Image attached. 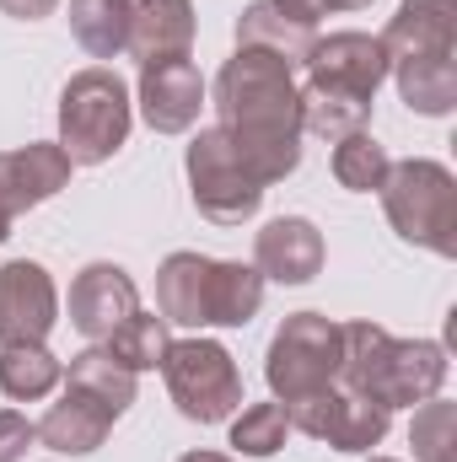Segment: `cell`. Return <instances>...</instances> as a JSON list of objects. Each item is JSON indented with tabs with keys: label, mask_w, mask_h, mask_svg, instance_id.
Segmentation results:
<instances>
[{
	"label": "cell",
	"mask_w": 457,
	"mask_h": 462,
	"mask_svg": "<svg viewBox=\"0 0 457 462\" xmlns=\"http://www.w3.org/2000/svg\"><path fill=\"white\" fill-rule=\"evenodd\" d=\"M216 129L269 189L302 167V87L296 65L269 49H237L216 76Z\"/></svg>",
	"instance_id": "cell-1"
},
{
	"label": "cell",
	"mask_w": 457,
	"mask_h": 462,
	"mask_svg": "<svg viewBox=\"0 0 457 462\" xmlns=\"http://www.w3.org/2000/svg\"><path fill=\"white\" fill-rule=\"evenodd\" d=\"M344 360L340 387L382 403V409H420L447 382V345L436 339H393L377 323H340Z\"/></svg>",
	"instance_id": "cell-2"
},
{
	"label": "cell",
	"mask_w": 457,
	"mask_h": 462,
	"mask_svg": "<svg viewBox=\"0 0 457 462\" xmlns=\"http://www.w3.org/2000/svg\"><path fill=\"white\" fill-rule=\"evenodd\" d=\"M135 129V97L108 65H87L60 92V151L70 167H103L129 145Z\"/></svg>",
	"instance_id": "cell-3"
},
{
	"label": "cell",
	"mask_w": 457,
	"mask_h": 462,
	"mask_svg": "<svg viewBox=\"0 0 457 462\" xmlns=\"http://www.w3.org/2000/svg\"><path fill=\"white\" fill-rule=\"evenodd\" d=\"M387 226L404 242L436 253V258H457V178L447 162L431 156H409L387 167V183L377 189Z\"/></svg>",
	"instance_id": "cell-4"
},
{
	"label": "cell",
	"mask_w": 457,
	"mask_h": 462,
	"mask_svg": "<svg viewBox=\"0 0 457 462\" xmlns=\"http://www.w3.org/2000/svg\"><path fill=\"white\" fill-rule=\"evenodd\" d=\"M340 360H344V328L323 312H291L264 355V382L275 393V403H296L312 398L323 387L340 382Z\"/></svg>",
	"instance_id": "cell-5"
},
{
	"label": "cell",
	"mask_w": 457,
	"mask_h": 462,
	"mask_svg": "<svg viewBox=\"0 0 457 462\" xmlns=\"http://www.w3.org/2000/svg\"><path fill=\"white\" fill-rule=\"evenodd\" d=\"M167 398L194 425H221L242 409V371L227 345L216 339H173L162 355Z\"/></svg>",
	"instance_id": "cell-6"
},
{
	"label": "cell",
	"mask_w": 457,
	"mask_h": 462,
	"mask_svg": "<svg viewBox=\"0 0 457 462\" xmlns=\"http://www.w3.org/2000/svg\"><path fill=\"white\" fill-rule=\"evenodd\" d=\"M183 172H189V199H194V210H200L205 221H216V226H242V221H253L258 205H264V183L247 172V162L231 151L227 134H221L216 124L189 140Z\"/></svg>",
	"instance_id": "cell-7"
},
{
	"label": "cell",
	"mask_w": 457,
	"mask_h": 462,
	"mask_svg": "<svg viewBox=\"0 0 457 462\" xmlns=\"http://www.w3.org/2000/svg\"><path fill=\"white\" fill-rule=\"evenodd\" d=\"M285 420H291V430H302L312 441H329L334 452H371V447H382V436L393 425V409H382V403H371V398L334 382L312 398L285 403Z\"/></svg>",
	"instance_id": "cell-8"
},
{
	"label": "cell",
	"mask_w": 457,
	"mask_h": 462,
	"mask_svg": "<svg viewBox=\"0 0 457 462\" xmlns=\"http://www.w3.org/2000/svg\"><path fill=\"white\" fill-rule=\"evenodd\" d=\"M60 323L54 274L38 258L0 263V345H49Z\"/></svg>",
	"instance_id": "cell-9"
},
{
	"label": "cell",
	"mask_w": 457,
	"mask_h": 462,
	"mask_svg": "<svg viewBox=\"0 0 457 462\" xmlns=\"http://www.w3.org/2000/svg\"><path fill=\"white\" fill-rule=\"evenodd\" d=\"M302 70L318 87H334V92H350L360 103H377L393 60H387V49H382L377 32H329V38L312 43V54L302 60Z\"/></svg>",
	"instance_id": "cell-10"
},
{
	"label": "cell",
	"mask_w": 457,
	"mask_h": 462,
	"mask_svg": "<svg viewBox=\"0 0 457 462\" xmlns=\"http://www.w3.org/2000/svg\"><path fill=\"white\" fill-rule=\"evenodd\" d=\"M135 103H140V118L156 134H189L200 124V108H205V76H200V65L189 54H178V60H145Z\"/></svg>",
	"instance_id": "cell-11"
},
{
	"label": "cell",
	"mask_w": 457,
	"mask_h": 462,
	"mask_svg": "<svg viewBox=\"0 0 457 462\" xmlns=\"http://www.w3.org/2000/svg\"><path fill=\"white\" fill-rule=\"evenodd\" d=\"M140 312V291L129 280V269H118L108 258L87 263L76 280H70V328L87 334L92 345H103L124 318Z\"/></svg>",
	"instance_id": "cell-12"
},
{
	"label": "cell",
	"mask_w": 457,
	"mask_h": 462,
	"mask_svg": "<svg viewBox=\"0 0 457 462\" xmlns=\"http://www.w3.org/2000/svg\"><path fill=\"white\" fill-rule=\"evenodd\" d=\"M70 156L60 151V140H33L16 151H0V205L11 216L38 210L43 199H54L70 183Z\"/></svg>",
	"instance_id": "cell-13"
},
{
	"label": "cell",
	"mask_w": 457,
	"mask_h": 462,
	"mask_svg": "<svg viewBox=\"0 0 457 462\" xmlns=\"http://www.w3.org/2000/svg\"><path fill=\"white\" fill-rule=\"evenodd\" d=\"M253 269L275 285H307L323 269V231L307 216H275L253 236Z\"/></svg>",
	"instance_id": "cell-14"
},
{
	"label": "cell",
	"mask_w": 457,
	"mask_h": 462,
	"mask_svg": "<svg viewBox=\"0 0 457 462\" xmlns=\"http://www.w3.org/2000/svg\"><path fill=\"white\" fill-rule=\"evenodd\" d=\"M377 38H382L387 60L457 54V0H404Z\"/></svg>",
	"instance_id": "cell-15"
},
{
	"label": "cell",
	"mask_w": 457,
	"mask_h": 462,
	"mask_svg": "<svg viewBox=\"0 0 457 462\" xmlns=\"http://www.w3.org/2000/svg\"><path fill=\"white\" fill-rule=\"evenodd\" d=\"M318 43V22L302 16L291 0H253L237 16V49H269L285 65H302Z\"/></svg>",
	"instance_id": "cell-16"
},
{
	"label": "cell",
	"mask_w": 457,
	"mask_h": 462,
	"mask_svg": "<svg viewBox=\"0 0 457 462\" xmlns=\"http://www.w3.org/2000/svg\"><path fill=\"white\" fill-rule=\"evenodd\" d=\"M210 263L205 253H167L156 269V312L178 328H210Z\"/></svg>",
	"instance_id": "cell-17"
},
{
	"label": "cell",
	"mask_w": 457,
	"mask_h": 462,
	"mask_svg": "<svg viewBox=\"0 0 457 462\" xmlns=\"http://www.w3.org/2000/svg\"><path fill=\"white\" fill-rule=\"evenodd\" d=\"M33 430H38V447H49V452H60V457H87V452H98V447L108 441L114 414H108L103 403H92L87 393L65 387L60 403H49V414H43Z\"/></svg>",
	"instance_id": "cell-18"
},
{
	"label": "cell",
	"mask_w": 457,
	"mask_h": 462,
	"mask_svg": "<svg viewBox=\"0 0 457 462\" xmlns=\"http://www.w3.org/2000/svg\"><path fill=\"white\" fill-rule=\"evenodd\" d=\"M194 49V0H129V54L178 60Z\"/></svg>",
	"instance_id": "cell-19"
},
{
	"label": "cell",
	"mask_w": 457,
	"mask_h": 462,
	"mask_svg": "<svg viewBox=\"0 0 457 462\" xmlns=\"http://www.w3.org/2000/svg\"><path fill=\"white\" fill-rule=\"evenodd\" d=\"M398 81V97L409 114L420 118H447L457 108V54H425V60H393L387 70Z\"/></svg>",
	"instance_id": "cell-20"
},
{
	"label": "cell",
	"mask_w": 457,
	"mask_h": 462,
	"mask_svg": "<svg viewBox=\"0 0 457 462\" xmlns=\"http://www.w3.org/2000/svg\"><path fill=\"white\" fill-rule=\"evenodd\" d=\"M264 307V274L253 263L216 258L210 263V328H247Z\"/></svg>",
	"instance_id": "cell-21"
},
{
	"label": "cell",
	"mask_w": 457,
	"mask_h": 462,
	"mask_svg": "<svg viewBox=\"0 0 457 462\" xmlns=\"http://www.w3.org/2000/svg\"><path fill=\"white\" fill-rule=\"evenodd\" d=\"M65 382V360L49 345H0V393L11 403H38Z\"/></svg>",
	"instance_id": "cell-22"
},
{
	"label": "cell",
	"mask_w": 457,
	"mask_h": 462,
	"mask_svg": "<svg viewBox=\"0 0 457 462\" xmlns=\"http://www.w3.org/2000/svg\"><path fill=\"white\" fill-rule=\"evenodd\" d=\"M65 387L87 393V398H92V403H103L114 420L135 403V371H129V365H118L103 345L70 355V365H65Z\"/></svg>",
	"instance_id": "cell-23"
},
{
	"label": "cell",
	"mask_w": 457,
	"mask_h": 462,
	"mask_svg": "<svg viewBox=\"0 0 457 462\" xmlns=\"http://www.w3.org/2000/svg\"><path fill=\"white\" fill-rule=\"evenodd\" d=\"M70 38L92 60L129 54V0H70Z\"/></svg>",
	"instance_id": "cell-24"
},
{
	"label": "cell",
	"mask_w": 457,
	"mask_h": 462,
	"mask_svg": "<svg viewBox=\"0 0 457 462\" xmlns=\"http://www.w3.org/2000/svg\"><path fill=\"white\" fill-rule=\"evenodd\" d=\"M366 124H371V103L334 92V87H318V81L302 87V134H318V140L334 145L344 134H360Z\"/></svg>",
	"instance_id": "cell-25"
},
{
	"label": "cell",
	"mask_w": 457,
	"mask_h": 462,
	"mask_svg": "<svg viewBox=\"0 0 457 462\" xmlns=\"http://www.w3.org/2000/svg\"><path fill=\"white\" fill-rule=\"evenodd\" d=\"M167 345H173V334H167L162 312H135V318H124L114 334L103 339V349L114 355L118 365H129L135 376H140V371H162Z\"/></svg>",
	"instance_id": "cell-26"
},
{
	"label": "cell",
	"mask_w": 457,
	"mask_h": 462,
	"mask_svg": "<svg viewBox=\"0 0 457 462\" xmlns=\"http://www.w3.org/2000/svg\"><path fill=\"white\" fill-rule=\"evenodd\" d=\"M387 167H393V156H387V145L371 140V129L334 140V178L350 194H377L387 183Z\"/></svg>",
	"instance_id": "cell-27"
},
{
	"label": "cell",
	"mask_w": 457,
	"mask_h": 462,
	"mask_svg": "<svg viewBox=\"0 0 457 462\" xmlns=\"http://www.w3.org/2000/svg\"><path fill=\"white\" fill-rule=\"evenodd\" d=\"M291 436V420H285V403H247L237 420H231V447L242 457H275Z\"/></svg>",
	"instance_id": "cell-28"
},
{
	"label": "cell",
	"mask_w": 457,
	"mask_h": 462,
	"mask_svg": "<svg viewBox=\"0 0 457 462\" xmlns=\"http://www.w3.org/2000/svg\"><path fill=\"white\" fill-rule=\"evenodd\" d=\"M409 447L420 462H452V447H457V403H447L442 393L425 398L415 409V425H409Z\"/></svg>",
	"instance_id": "cell-29"
},
{
	"label": "cell",
	"mask_w": 457,
	"mask_h": 462,
	"mask_svg": "<svg viewBox=\"0 0 457 462\" xmlns=\"http://www.w3.org/2000/svg\"><path fill=\"white\" fill-rule=\"evenodd\" d=\"M33 447H38L33 420H27V414H16V409H0V462H22Z\"/></svg>",
	"instance_id": "cell-30"
},
{
	"label": "cell",
	"mask_w": 457,
	"mask_h": 462,
	"mask_svg": "<svg viewBox=\"0 0 457 462\" xmlns=\"http://www.w3.org/2000/svg\"><path fill=\"white\" fill-rule=\"evenodd\" d=\"M302 16H312V22H323V16H334V11H366L371 0H291Z\"/></svg>",
	"instance_id": "cell-31"
},
{
	"label": "cell",
	"mask_w": 457,
	"mask_h": 462,
	"mask_svg": "<svg viewBox=\"0 0 457 462\" xmlns=\"http://www.w3.org/2000/svg\"><path fill=\"white\" fill-rule=\"evenodd\" d=\"M54 5L60 0H0V11L16 22H43V16H54Z\"/></svg>",
	"instance_id": "cell-32"
},
{
	"label": "cell",
	"mask_w": 457,
	"mask_h": 462,
	"mask_svg": "<svg viewBox=\"0 0 457 462\" xmlns=\"http://www.w3.org/2000/svg\"><path fill=\"white\" fill-rule=\"evenodd\" d=\"M178 462H231L227 452H183Z\"/></svg>",
	"instance_id": "cell-33"
},
{
	"label": "cell",
	"mask_w": 457,
	"mask_h": 462,
	"mask_svg": "<svg viewBox=\"0 0 457 462\" xmlns=\"http://www.w3.org/2000/svg\"><path fill=\"white\" fill-rule=\"evenodd\" d=\"M11 221H16V216H11V210H5V205H0V242H5V236H11Z\"/></svg>",
	"instance_id": "cell-34"
},
{
	"label": "cell",
	"mask_w": 457,
	"mask_h": 462,
	"mask_svg": "<svg viewBox=\"0 0 457 462\" xmlns=\"http://www.w3.org/2000/svg\"><path fill=\"white\" fill-rule=\"evenodd\" d=\"M366 462H398V457H366Z\"/></svg>",
	"instance_id": "cell-35"
}]
</instances>
